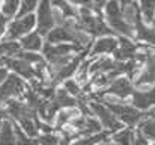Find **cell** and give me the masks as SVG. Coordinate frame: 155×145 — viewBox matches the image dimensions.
I'll return each instance as SVG.
<instances>
[{"label":"cell","instance_id":"1","mask_svg":"<svg viewBox=\"0 0 155 145\" xmlns=\"http://www.w3.org/2000/svg\"><path fill=\"white\" fill-rule=\"evenodd\" d=\"M77 23H78L80 29L84 30L94 40L114 35V32L108 27L107 21L104 20L103 12H97L94 9H78Z\"/></svg>","mask_w":155,"mask_h":145},{"label":"cell","instance_id":"2","mask_svg":"<svg viewBox=\"0 0 155 145\" xmlns=\"http://www.w3.org/2000/svg\"><path fill=\"white\" fill-rule=\"evenodd\" d=\"M97 100L103 101L125 127L134 129L146 116L145 112L136 109L130 101H120V100H116V98H111V97H101V98H97Z\"/></svg>","mask_w":155,"mask_h":145},{"label":"cell","instance_id":"3","mask_svg":"<svg viewBox=\"0 0 155 145\" xmlns=\"http://www.w3.org/2000/svg\"><path fill=\"white\" fill-rule=\"evenodd\" d=\"M140 50L137 53V57L142 62L140 71L137 77L133 80L134 89H145L155 86V50L152 47L139 44Z\"/></svg>","mask_w":155,"mask_h":145},{"label":"cell","instance_id":"4","mask_svg":"<svg viewBox=\"0 0 155 145\" xmlns=\"http://www.w3.org/2000/svg\"><path fill=\"white\" fill-rule=\"evenodd\" d=\"M104 20L107 21L108 27L114 32V35L117 36H125V38H131L134 40L136 35V27L130 26L122 14V6L117 0H110L105 8L103 9Z\"/></svg>","mask_w":155,"mask_h":145},{"label":"cell","instance_id":"5","mask_svg":"<svg viewBox=\"0 0 155 145\" xmlns=\"http://www.w3.org/2000/svg\"><path fill=\"white\" fill-rule=\"evenodd\" d=\"M89 107L92 110V115L100 121L103 130L108 132L110 135H113V133H116V132H119L120 129L125 127L103 101H100V100H89Z\"/></svg>","mask_w":155,"mask_h":145},{"label":"cell","instance_id":"6","mask_svg":"<svg viewBox=\"0 0 155 145\" xmlns=\"http://www.w3.org/2000/svg\"><path fill=\"white\" fill-rule=\"evenodd\" d=\"M35 29H36L35 14L24 15V17H17L9 23L6 35H5L3 40H6V41H20L21 38H24L26 35L33 32Z\"/></svg>","mask_w":155,"mask_h":145},{"label":"cell","instance_id":"7","mask_svg":"<svg viewBox=\"0 0 155 145\" xmlns=\"http://www.w3.org/2000/svg\"><path fill=\"white\" fill-rule=\"evenodd\" d=\"M134 92V85L133 82L127 77V76H120L117 79H114L104 91L98 92V97H111L120 101H127L130 100Z\"/></svg>","mask_w":155,"mask_h":145},{"label":"cell","instance_id":"8","mask_svg":"<svg viewBox=\"0 0 155 145\" xmlns=\"http://www.w3.org/2000/svg\"><path fill=\"white\" fill-rule=\"evenodd\" d=\"M26 91V82L20 76L9 73L8 79L0 85V106H5L9 100L23 95Z\"/></svg>","mask_w":155,"mask_h":145},{"label":"cell","instance_id":"9","mask_svg":"<svg viewBox=\"0 0 155 145\" xmlns=\"http://www.w3.org/2000/svg\"><path fill=\"white\" fill-rule=\"evenodd\" d=\"M35 17H36V30L45 38V35L56 26L51 0H41Z\"/></svg>","mask_w":155,"mask_h":145},{"label":"cell","instance_id":"10","mask_svg":"<svg viewBox=\"0 0 155 145\" xmlns=\"http://www.w3.org/2000/svg\"><path fill=\"white\" fill-rule=\"evenodd\" d=\"M130 103L136 109L145 113L155 110V86L145 88V89H134L133 95L130 98Z\"/></svg>","mask_w":155,"mask_h":145},{"label":"cell","instance_id":"11","mask_svg":"<svg viewBox=\"0 0 155 145\" xmlns=\"http://www.w3.org/2000/svg\"><path fill=\"white\" fill-rule=\"evenodd\" d=\"M117 46H119V38L116 35L94 40L87 57H98V56H108V54L113 56V53L116 51Z\"/></svg>","mask_w":155,"mask_h":145},{"label":"cell","instance_id":"12","mask_svg":"<svg viewBox=\"0 0 155 145\" xmlns=\"http://www.w3.org/2000/svg\"><path fill=\"white\" fill-rule=\"evenodd\" d=\"M117 38H119V46L116 48V51L113 53V57L119 62L133 60L140 50L139 43H136L131 38H125V36H117Z\"/></svg>","mask_w":155,"mask_h":145},{"label":"cell","instance_id":"13","mask_svg":"<svg viewBox=\"0 0 155 145\" xmlns=\"http://www.w3.org/2000/svg\"><path fill=\"white\" fill-rule=\"evenodd\" d=\"M5 65L24 80H35V67L18 57H5Z\"/></svg>","mask_w":155,"mask_h":145},{"label":"cell","instance_id":"14","mask_svg":"<svg viewBox=\"0 0 155 145\" xmlns=\"http://www.w3.org/2000/svg\"><path fill=\"white\" fill-rule=\"evenodd\" d=\"M134 41L148 47H152L155 50V27L146 24L143 20H140L136 24V35Z\"/></svg>","mask_w":155,"mask_h":145},{"label":"cell","instance_id":"15","mask_svg":"<svg viewBox=\"0 0 155 145\" xmlns=\"http://www.w3.org/2000/svg\"><path fill=\"white\" fill-rule=\"evenodd\" d=\"M53 103L59 107V110H63V109H77L78 107V100L74 98L71 94H68L62 86H59L56 89V94L51 98Z\"/></svg>","mask_w":155,"mask_h":145},{"label":"cell","instance_id":"16","mask_svg":"<svg viewBox=\"0 0 155 145\" xmlns=\"http://www.w3.org/2000/svg\"><path fill=\"white\" fill-rule=\"evenodd\" d=\"M20 44H21V48L26 50V51L39 53V51H42V47H44L45 43H44V36L38 30H33L29 35H26L24 38H21Z\"/></svg>","mask_w":155,"mask_h":145},{"label":"cell","instance_id":"17","mask_svg":"<svg viewBox=\"0 0 155 145\" xmlns=\"http://www.w3.org/2000/svg\"><path fill=\"white\" fill-rule=\"evenodd\" d=\"M136 129H137V133H140L149 142H155V110L148 112L146 116L140 121V124Z\"/></svg>","mask_w":155,"mask_h":145},{"label":"cell","instance_id":"18","mask_svg":"<svg viewBox=\"0 0 155 145\" xmlns=\"http://www.w3.org/2000/svg\"><path fill=\"white\" fill-rule=\"evenodd\" d=\"M51 5L53 8L57 12H60L65 18H68V20H77L78 18V8H75L68 0H51Z\"/></svg>","mask_w":155,"mask_h":145},{"label":"cell","instance_id":"19","mask_svg":"<svg viewBox=\"0 0 155 145\" xmlns=\"http://www.w3.org/2000/svg\"><path fill=\"white\" fill-rule=\"evenodd\" d=\"M136 135H137V132L133 127H124L119 132L113 133L110 136V139L116 145H133L136 141Z\"/></svg>","mask_w":155,"mask_h":145},{"label":"cell","instance_id":"20","mask_svg":"<svg viewBox=\"0 0 155 145\" xmlns=\"http://www.w3.org/2000/svg\"><path fill=\"white\" fill-rule=\"evenodd\" d=\"M0 145H18L15 127H14V123L11 119L3 121V126L0 130Z\"/></svg>","mask_w":155,"mask_h":145},{"label":"cell","instance_id":"21","mask_svg":"<svg viewBox=\"0 0 155 145\" xmlns=\"http://www.w3.org/2000/svg\"><path fill=\"white\" fill-rule=\"evenodd\" d=\"M77 115H80L78 107H77V109H63V110H60V112L56 115V119H54L56 130H62V129H65L66 126H69V123H71Z\"/></svg>","mask_w":155,"mask_h":145},{"label":"cell","instance_id":"22","mask_svg":"<svg viewBox=\"0 0 155 145\" xmlns=\"http://www.w3.org/2000/svg\"><path fill=\"white\" fill-rule=\"evenodd\" d=\"M137 6L140 9L142 18L146 24L152 26L155 18V0H136Z\"/></svg>","mask_w":155,"mask_h":145},{"label":"cell","instance_id":"23","mask_svg":"<svg viewBox=\"0 0 155 145\" xmlns=\"http://www.w3.org/2000/svg\"><path fill=\"white\" fill-rule=\"evenodd\" d=\"M111 135L108 132H101V133H97V135H91V136H83V138H78L72 142H69L68 145H103Z\"/></svg>","mask_w":155,"mask_h":145},{"label":"cell","instance_id":"24","mask_svg":"<svg viewBox=\"0 0 155 145\" xmlns=\"http://www.w3.org/2000/svg\"><path fill=\"white\" fill-rule=\"evenodd\" d=\"M122 14H124L125 21L130 26H133V27H136V24L140 20H143L142 18V14H140V9L137 6V2H134L131 5H127V6H122Z\"/></svg>","mask_w":155,"mask_h":145},{"label":"cell","instance_id":"25","mask_svg":"<svg viewBox=\"0 0 155 145\" xmlns=\"http://www.w3.org/2000/svg\"><path fill=\"white\" fill-rule=\"evenodd\" d=\"M21 44L20 41H6L3 40L0 43V57H18L21 53Z\"/></svg>","mask_w":155,"mask_h":145},{"label":"cell","instance_id":"26","mask_svg":"<svg viewBox=\"0 0 155 145\" xmlns=\"http://www.w3.org/2000/svg\"><path fill=\"white\" fill-rule=\"evenodd\" d=\"M20 3H21V0H3L2 6H0V14L5 15L8 20L15 18L20 11Z\"/></svg>","mask_w":155,"mask_h":145},{"label":"cell","instance_id":"27","mask_svg":"<svg viewBox=\"0 0 155 145\" xmlns=\"http://www.w3.org/2000/svg\"><path fill=\"white\" fill-rule=\"evenodd\" d=\"M41 0H21L20 3V11L17 14V17H24V15H30L33 14V11L38 9ZM15 17V18H17Z\"/></svg>","mask_w":155,"mask_h":145},{"label":"cell","instance_id":"28","mask_svg":"<svg viewBox=\"0 0 155 145\" xmlns=\"http://www.w3.org/2000/svg\"><path fill=\"white\" fill-rule=\"evenodd\" d=\"M18 59H23V60H26L27 64H30V65H33V67L45 60V59H44V56H42L41 53L26 51V50H21V53L18 54Z\"/></svg>","mask_w":155,"mask_h":145},{"label":"cell","instance_id":"29","mask_svg":"<svg viewBox=\"0 0 155 145\" xmlns=\"http://www.w3.org/2000/svg\"><path fill=\"white\" fill-rule=\"evenodd\" d=\"M38 141L39 145H60L62 138L53 132V133H41L38 136Z\"/></svg>","mask_w":155,"mask_h":145},{"label":"cell","instance_id":"30","mask_svg":"<svg viewBox=\"0 0 155 145\" xmlns=\"http://www.w3.org/2000/svg\"><path fill=\"white\" fill-rule=\"evenodd\" d=\"M69 3H72L75 8L78 9H94V3L92 0H68ZM95 11V9H94Z\"/></svg>","mask_w":155,"mask_h":145},{"label":"cell","instance_id":"31","mask_svg":"<svg viewBox=\"0 0 155 145\" xmlns=\"http://www.w3.org/2000/svg\"><path fill=\"white\" fill-rule=\"evenodd\" d=\"M8 21H9V20H8L5 15L0 14V40L5 38V35H6V30H8V26H9Z\"/></svg>","mask_w":155,"mask_h":145},{"label":"cell","instance_id":"32","mask_svg":"<svg viewBox=\"0 0 155 145\" xmlns=\"http://www.w3.org/2000/svg\"><path fill=\"white\" fill-rule=\"evenodd\" d=\"M108 2H110V0H92L94 9H95L97 12H103V9L105 8V5H107Z\"/></svg>","mask_w":155,"mask_h":145},{"label":"cell","instance_id":"33","mask_svg":"<svg viewBox=\"0 0 155 145\" xmlns=\"http://www.w3.org/2000/svg\"><path fill=\"white\" fill-rule=\"evenodd\" d=\"M136 132H137V130H136ZM133 145H151V142H149L146 138H143L140 133H137V135H136V141H134Z\"/></svg>","mask_w":155,"mask_h":145},{"label":"cell","instance_id":"34","mask_svg":"<svg viewBox=\"0 0 155 145\" xmlns=\"http://www.w3.org/2000/svg\"><path fill=\"white\" fill-rule=\"evenodd\" d=\"M8 76H9V73H8V68L5 67V68H0V85L8 79Z\"/></svg>","mask_w":155,"mask_h":145},{"label":"cell","instance_id":"35","mask_svg":"<svg viewBox=\"0 0 155 145\" xmlns=\"http://www.w3.org/2000/svg\"><path fill=\"white\" fill-rule=\"evenodd\" d=\"M0 119H8V115H6L5 106H0Z\"/></svg>","mask_w":155,"mask_h":145},{"label":"cell","instance_id":"36","mask_svg":"<svg viewBox=\"0 0 155 145\" xmlns=\"http://www.w3.org/2000/svg\"><path fill=\"white\" fill-rule=\"evenodd\" d=\"M119 3H120V6H127V5H131V3H134L136 0H117Z\"/></svg>","mask_w":155,"mask_h":145},{"label":"cell","instance_id":"37","mask_svg":"<svg viewBox=\"0 0 155 145\" xmlns=\"http://www.w3.org/2000/svg\"><path fill=\"white\" fill-rule=\"evenodd\" d=\"M103 145H116V144H114V142H113V141H111V139L108 138V139H107V141H105Z\"/></svg>","mask_w":155,"mask_h":145},{"label":"cell","instance_id":"38","mask_svg":"<svg viewBox=\"0 0 155 145\" xmlns=\"http://www.w3.org/2000/svg\"><path fill=\"white\" fill-rule=\"evenodd\" d=\"M5 57H0V68H5Z\"/></svg>","mask_w":155,"mask_h":145},{"label":"cell","instance_id":"39","mask_svg":"<svg viewBox=\"0 0 155 145\" xmlns=\"http://www.w3.org/2000/svg\"><path fill=\"white\" fill-rule=\"evenodd\" d=\"M3 121H5V119H0V130H2V126H3Z\"/></svg>","mask_w":155,"mask_h":145},{"label":"cell","instance_id":"40","mask_svg":"<svg viewBox=\"0 0 155 145\" xmlns=\"http://www.w3.org/2000/svg\"><path fill=\"white\" fill-rule=\"evenodd\" d=\"M152 26H154V27H155V18H154V23H152Z\"/></svg>","mask_w":155,"mask_h":145},{"label":"cell","instance_id":"41","mask_svg":"<svg viewBox=\"0 0 155 145\" xmlns=\"http://www.w3.org/2000/svg\"><path fill=\"white\" fill-rule=\"evenodd\" d=\"M151 145H155V142H152V144H151Z\"/></svg>","mask_w":155,"mask_h":145}]
</instances>
